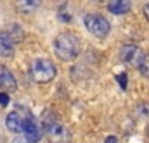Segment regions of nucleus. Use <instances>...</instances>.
<instances>
[{
    "label": "nucleus",
    "instance_id": "obj_1",
    "mask_svg": "<svg viewBox=\"0 0 149 143\" xmlns=\"http://www.w3.org/2000/svg\"><path fill=\"white\" fill-rule=\"evenodd\" d=\"M81 50V43L73 33H61L54 41V52L61 60H73Z\"/></svg>",
    "mask_w": 149,
    "mask_h": 143
},
{
    "label": "nucleus",
    "instance_id": "obj_2",
    "mask_svg": "<svg viewBox=\"0 0 149 143\" xmlns=\"http://www.w3.org/2000/svg\"><path fill=\"white\" fill-rule=\"evenodd\" d=\"M31 78L37 81V83H50L54 78H56V66L49 60V59H37L31 62Z\"/></svg>",
    "mask_w": 149,
    "mask_h": 143
},
{
    "label": "nucleus",
    "instance_id": "obj_3",
    "mask_svg": "<svg viewBox=\"0 0 149 143\" xmlns=\"http://www.w3.org/2000/svg\"><path fill=\"white\" fill-rule=\"evenodd\" d=\"M83 24H85V28L90 35L97 36V38H104L111 31V26H109L108 19L101 14H87L83 17Z\"/></svg>",
    "mask_w": 149,
    "mask_h": 143
},
{
    "label": "nucleus",
    "instance_id": "obj_4",
    "mask_svg": "<svg viewBox=\"0 0 149 143\" xmlns=\"http://www.w3.org/2000/svg\"><path fill=\"white\" fill-rule=\"evenodd\" d=\"M142 57H144V54H142V50L137 45H130L128 43V45H123L121 50H120V59L125 64L132 66V67H139L141 62H142Z\"/></svg>",
    "mask_w": 149,
    "mask_h": 143
},
{
    "label": "nucleus",
    "instance_id": "obj_5",
    "mask_svg": "<svg viewBox=\"0 0 149 143\" xmlns=\"http://www.w3.org/2000/svg\"><path fill=\"white\" fill-rule=\"evenodd\" d=\"M45 131H47L49 138L56 143H64L68 140V131L57 119H49V121L45 119Z\"/></svg>",
    "mask_w": 149,
    "mask_h": 143
},
{
    "label": "nucleus",
    "instance_id": "obj_6",
    "mask_svg": "<svg viewBox=\"0 0 149 143\" xmlns=\"http://www.w3.org/2000/svg\"><path fill=\"white\" fill-rule=\"evenodd\" d=\"M23 135L28 143H37L42 138V129L31 117H28V119H24V124H23Z\"/></svg>",
    "mask_w": 149,
    "mask_h": 143
},
{
    "label": "nucleus",
    "instance_id": "obj_7",
    "mask_svg": "<svg viewBox=\"0 0 149 143\" xmlns=\"http://www.w3.org/2000/svg\"><path fill=\"white\" fill-rule=\"evenodd\" d=\"M16 88H17V83H16L14 74L9 71L5 66L0 64V90L9 93V91H16Z\"/></svg>",
    "mask_w": 149,
    "mask_h": 143
},
{
    "label": "nucleus",
    "instance_id": "obj_8",
    "mask_svg": "<svg viewBox=\"0 0 149 143\" xmlns=\"http://www.w3.org/2000/svg\"><path fill=\"white\" fill-rule=\"evenodd\" d=\"M24 119H26V117H23L17 110L10 112V114L7 116V119H5L7 129H9L10 133H16V135L23 133V124H24Z\"/></svg>",
    "mask_w": 149,
    "mask_h": 143
},
{
    "label": "nucleus",
    "instance_id": "obj_9",
    "mask_svg": "<svg viewBox=\"0 0 149 143\" xmlns=\"http://www.w3.org/2000/svg\"><path fill=\"white\" fill-rule=\"evenodd\" d=\"M132 9V2L130 0H109L108 2V10L114 16H121L127 14Z\"/></svg>",
    "mask_w": 149,
    "mask_h": 143
},
{
    "label": "nucleus",
    "instance_id": "obj_10",
    "mask_svg": "<svg viewBox=\"0 0 149 143\" xmlns=\"http://www.w3.org/2000/svg\"><path fill=\"white\" fill-rule=\"evenodd\" d=\"M14 55V41L9 38L7 33H0V57L10 59Z\"/></svg>",
    "mask_w": 149,
    "mask_h": 143
},
{
    "label": "nucleus",
    "instance_id": "obj_11",
    "mask_svg": "<svg viewBox=\"0 0 149 143\" xmlns=\"http://www.w3.org/2000/svg\"><path fill=\"white\" fill-rule=\"evenodd\" d=\"M40 5H42V0H17V2H16L17 10L23 12V14H31V12H35L37 9H40Z\"/></svg>",
    "mask_w": 149,
    "mask_h": 143
},
{
    "label": "nucleus",
    "instance_id": "obj_12",
    "mask_svg": "<svg viewBox=\"0 0 149 143\" xmlns=\"http://www.w3.org/2000/svg\"><path fill=\"white\" fill-rule=\"evenodd\" d=\"M134 114L141 119V121H149V102H142V104H139L135 110H134Z\"/></svg>",
    "mask_w": 149,
    "mask_h": 143
},
{
    "label": "nucleus",
    "instance_id": "obj_13",
    "mask_svg": "<svg viewBox=\"0 0 149 143\" xmlns=\"http://www.w3.org/2000/svg\"><path fill=\"white\" fill-rule=\"evenodd\" d=\"M139 69H141V74H142V76L149 78V55H144V57H142V62H141Z\"/></svg>",
    "mask_w": 149,
    "mask_h": 143
},
{
    "label": "nucleus",
    "instance_id": "obj_14",
    "mask_svg": "<svg viewBox=\"0 0 149 143\" xmlns=\"http://www.w3.org/2000/svg\"><path fill=\"white\" fill-rule=\"evenodd\" d=\"M0 104H2V105H7V104H9V93H7V91H2V93H0Z\"/></svg>",
    "mask_w": 149,
    "mask_h": 143
},
{
    "label": "nucleus",
    "instance_id": "obj_15",
    "mask_svg": "<svg viewBox=\"0 0 149 143\" xmlns=\"http://www.w3.org/2000/svg\"><path fill=\"white\" fill-rule=\"evenodd\" d=\"M144 16H146V19L149 21V3H146V5H144Z\"/></svg>",
    "mask_w": 149,
    "mask_h": 143
},
{
    "label": "nucleus",
    "instance_id": "obj_16",
    "mask_svg": "<svg viewBox=\"0 0 149 143\" xmlns=\"http://www.w3.org/2000/svg\"><path fill=\"white\" fill-rule=\"evenodd\" d=\"M104 143H118V140H116L114 136H108V138H106V142H104Z\"/></svg>",
    "mask_w": 149,
    "mask_h": 143
},
{
    "label": "nucleus",
    "instance_id": "obj_17",
    "mask_svg": "<svg viewBox=\"0 0 149 143\" xmlns=\"http://www.w3.org/2000/svg\"><path fill=\"white\" fill-rule=\"evenodd\" d=\"M118 78H120V81H121V85L125 86V83H127V79H125V78H127V76H125V74H121V76H118Z\"/></svg>",
    "mask_w": 149,
    "mask_h": 143
},
{
    "label": "nucleus",
    "instance_id": "obj_18",
    "mask_svg": "<svg viewBox=\"0 0 149 143\" xmlns=\"http://www.w3.org/2000/svg\"><path fill=\"white\" fill-rule=\"evenodd\" d=\"M148 135H149V128H148Z\"/></svg>",
    "mask_w": 149,
    "mask_h": 143
},
{
    "label": "nucleus",
    "instance_id": "obj_19",
    "mask_svg": "<svg viewBox=\"0 0 149 143\" xmlns=\"http://www.w3.org/2000/svg\"><path fill=\"white\" fill-rule=\"evenodd\" d=\"M95 2H101V0H95Z\"/></svg>",
    "mask_w": 149,
    "mask_h": 143
}]
</instances>
